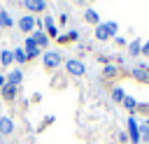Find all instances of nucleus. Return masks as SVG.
I'll list each match as a JSON object with an SVG mask.
<instances>
[{"label": "nucleus", "instance_id": "5", "mask_svg": "<svg viewBox=\"0 0 149 144\" xmlns=\"http://www.w3.org/2000/svg\"><path fill=\"white\" fill-rule=\"evenodd\" d=\"M126 125H128V139H130V144H140V123H137V118L128 116Z\"/></svg>", "mask_w": 149, "mask_h": 144}, {"label": "nucleus", "instance_id": "10", "mask_svg": "<svg viewBox=\"0 0 149 144\" xmlns=\"http://www.w3.org/2000/svg\"><path fill=\"white\" fill-rule=\"evenodd\" d=\"M23 7H26L28 12H44V9H47V2H44V0H26Z\"/></svg>", "mask_w": 149, "mask_h": 144}, {"label": "nucleus", "instance_id": "14", "mask_svg": "<svg viewBox=\"0 0 149 144\" xmlns=\"http://www.w3.org/2000/svg\"><path fill=\"white\" fill-rule=\"evenodd\" d=\"M12 63H14V53H12L9 49H2V51H0V65H2V67H9Z\"/></svg>", "mask_w": 149, "mask_h": 144}, {"label": "nucleus", "instance_id": "3", "mask_svg": "<svg viewBox=\"0 0 149 144\" xmlns=\"http://www.w3.org/2000/svg\"><path fill=\"white\" fill-rule=\"evenodd\" d=\"M42 63H44L47 70H56V67L63 63V56H61L58 51H44V53H42Z\"/></svg>", "mask_w": 149, "mask_h": 144}, {"label": "nucleus", "instance_id": "24", "mask_svg": "<svg viewBox=\"0 0 149 144\" xmlns=\"http://www.w3.org/2000/svg\"><path fill=\"white\" fill-rule=\"evenodd\" d=\"M142 56L149 58V42H142Z\"/></svg>", "mask_w": 149, "mask_h": 144}, {"label": "nucleus", "instance_id": "18", "mask_svg": "<svg viewBox=\"0 0 149 144\" xmlns=\"http://www.w3.org/2000/svg\"><path fill=\"white\" fill-rule=\"evenodd\" d=\"M121 105H123V107H126V109H128V111H130V116H133V114H135V111H137V100H135V98H130V95H126V98H123V102H121Z\"/></svg>", "mask_w": 149, "mask_h": 144}, {"label": "nucleus", "instance_id": "25", "mask_svg": "<svg viewBox=\"0 0 149 144\" xmlns=\"http://www.w3.org/2000/svg\"><path fill=\"white\" fill-rule=\"evenodd\" d=\"M114 39H116V44H121V46H126V44H128V42H126V39H123V37H119V35H116V37H114Z\"/></svg>", "mask_w": 149, "mask_h": 144}, {"label": "nucleus", "instance_id": "20", "mask_svg": "<svg viewBox=\"0 0 149 144\" xmlns=\"http://www.w3.org/2000/svg\"><path fill=\"white\" fill-rule=\"evenodd\" d=\"M74 39H79V33H77V30H70L68 35H58V42H61V44H65V42H74Z\"/></svg>", "mask_w": 149, "mask_h": 144}, {"label": "nucleus", "instance_id": "22", "mask_svg": "<svg viewBox=\"0 0 149 144\" xmlns=\"http://www.w3.org/2000/svg\"><path fill=\"white\" fill-rule=\"evenodd\" d=\"M140 139H144V142L149 144V125H147V123L140 125Z\"/></svg>", "mask_w": 149, "mask_h": 144}, {"label": "nucleus", "instance_id": "19", "mask_svg": "<svg viewBox=\"0 0 149 144\" xmlns=\"http://www.w3.org/2000/svg\"><path fill=\"white\" fill-rule=\"evenodd\" d=\"M123 98H126V91H123L121 86H114V88H112V100L121 105V102H123Z\"/></svg>", "mask_w": 149, "mask_h": 144}, {"label": "nucleus", "instance_id": "28", "mask_svg": "<svg viewBox=\"0 0 149 144\" xmlns=\"http://www.w3.org/2000/svg\"><path fill=\"white\" fill-rule=\"evenodd\" d=\"M144 123H147V125H149V118H147V121H144Z\"/></svg>", "mask_w": 149, "mask_h": 144}, {"label": "nucleus", "instance_id": "4", "mask_svg": "<svg viewBox=\"0 0 149 144\" xmlns=\"http://www.w3.org/2000/svg\"><path fill=\"white\" fill-rule=\"evenodd\" d=\"M65 70H68V74H72V77H84V74H86V65H84L81 60H77V58L65 60Z\"/></svg>", "mask_w": 149, "mask_h": 144}, {"label": "nucleus", "instance_id": "8", "mask_svg": "<svg viewBox=\"0 0 149 144\" xmlns=\"http://www.w3.org/2000/svg\"><path fill=\"white\" fill-rule=\"evenodd\" d=\"M30 37L35 39V44H37L40 49H47V46H49V35H47L44 30H35V33H33Z\"/></svg>", "mask_w": 149, "mask_h": 144}, {"label": "nucleus", "instance_id": "1", "mask_svg": "<svg viewBox=\"0 0 149 144\" xmlns=\"http://www.w3.org/2000/svg\"><path fill=\"white\" fill-rule=\"evenodd\" d=\"M116 30H119V26H116L114 21L98 23V26H95V39H100V42H107V39L116 37Z\"/></svg>", "mask_w": 149, "mask_h": 144}, {"label": "nucleus", "instance_id": "15", "mask_svg": "<svg viewBox=\"0 0 149 144\" xmlns=\"http://www.w3.org/2000/svg\"><path fill=\"white\" fill-rule=\"evenodd\" d=\"M23 81V72L21 70H12L9 74H7V84H12V86H19Z\"/></svg>", "mask_w": 149, "mask_h": 144}, {"label": "nucleus", "instance_id": "12", "mask_svg": "<svg viewBox=\"0 0 149 144\" xmlns=\"http://www.w3.org/2000/svg\"><path fill=\"white\" fill-rule=\"evenodd\" d=\"M84 21H86V23L98 26V23H100V14H98L95 9H91V7H88V9H84Z\"/></svg>", "mask_w": 149, "mask_h": 144}, {"label": "nucleus", "instance_id": "6", "mask_svg": "<svg viewBox=\"0 0 149 144\" xmlns=\"http://www.w3.org/2000/svg\"><path fill=\"white\" fill-rule=\"evenodd\" d=\"M42 26H44V33L49 35V39H58V28H56V21H54V16L51 14H47L44 19H42Z\"/></svg>", "mask_w": 149, "mask_h": 144}, {"label": "nucleus", "instance_id": "16", "mask_svg": "<svg viewBox=\"0 0 149 144\" xmlns=\"http://www.w3.org/2000/svg\"><path fill=\"white\" fill-rule=\"evenodd\" d=\"M12 26H14V19L9 16V12H7V9H0V28L7 30V28H12Z\"/></svg>", "mask_w": 149, "mask_h": 144}, {"label": "nucleus", "instance_id": "23", "mask_svg": "<svg viewBox=\"0 0 149 144\" xmlns=\"http://www.w3.org/2000/svg\"><path fill=\"white\" fill-rule=\"evenodd\" d=\"M114 74H116V67H114V65H107V67L102 70V77H114Z\"/></svg>", "mask_w": 149, "mask_h": 144}, {"label": "nucleus", "instance_id": "17", "mask_svg": "<svg viewBox=\"0 0 149 144\" xmlns=\"http://www.w3.org/2000/svg\"><path fill=\"white\" fill-rule=\"evenodd\" d=\"M140 53H142V42H140V39H133V42L128 44V56L135 58V56H140Z\"/></svg>", "mask_w": 149, "mask_h": 144}, {"label": "nucleus", "instance_id": "26", "mask_svg": "<svg viewBox=\"0 0 149 144\" xmlns=\"http://www.w3.org/2000/svg\"><path fill=\"white\" fill-rule=\"evenodd\" d=\"M5 84H7V77H5V74H0V91L5 88Z\"/></svg>", "mask_w": 149, "mask_h": 144}, {"label": "nucleus", "instance_id": "13", "mask_svg": "<svg viewBox=\"0 0 149 144\" xmlns=\"http://www.w3.org/2000/svg\"><path fill=\"white\" fill-rule=\"evenodd\" d=\"M0 93H2V98H5V100H14V98L19 95V86H12V84H5V88H2Z\"/></svg>", "mask_w": 149, "mask_h": 144}, {"label": "nucleus", "instance_id": "7", "mask_svg": "<svg viewBox=\"0 0 149 144\" xmlns=\"http://www.w3.org/2000/svg\"><path fill=\"white\" fill-rule=\"evenodd\" d=\"M23 51H26V58H28V60H33V58H37V56L42 53V49L35 44V39H33L30 35L26 37V46H23Z\"/></svg>", "mask_w": 149, "mask_h": 144}, {"label": "nucleus", "instance_id": "21", "mask_svg": "<svg viewBox=\"0 0 149 144\" xmlns=\"http://www.w3.org/2000/svg\"><path fill=\"white\" fill-rule=\"evenodd\" d=\"M12 53H14V60H16V63H19V65H21V63H26V60H28V58H26V51H23V46H19V49H14V51H12Z\"/></svg>", "mask_w": 149, "mask_h": 144}, {"label": "nucleus", "instance_id": "11", "mask_svg": "<svg viewBox=\"0 0 149 144\" xmlns=\"http://www.w3.org/2000/svg\"><path fill=\"white\" fill-rule=\"evenodd\" d=\"M14 132V121L9 116H0V135H12Z\"/></svg>", "mask_w": 149, "mask_h": 144}, {"label": "nucleus", "instance_id": "9", "mask_svg": "<svg viewBox=\"0 0 149 144\" xmlns=\"http://www.w3.org/2000/svg\"><path fill=\"white\" fill-rule=\"evenodd\" d=\"M133 77H135V79H142V81H147V79H149V65H147V63H140V65H135V67H133Z\"/></svg>", "mask_w": 149, "mask_h": 144}, {"label": "nucleus", "instance_id": "27", "mask_svg": "<svg viewBox=\"0 0 149 144\" xmlns=\"http://www.w3.org/2000/svg\"><path fill=\"white\" fill-rule=\"evenodd\" d=\"M119 139L121 142H128V132H119Z\"/></svg>", "mask_w": 149, "mask_h": 144}, {"label": "nucleus", "instance_id": "2", "mask_svg": "<svg viewBox=\"0 0 149 144\" xmlns=\"http://www.w3.org/2000/svg\"><path fill=\"white\" fill-rule=\"evenodd\" d=\"M16 26H19V30H21V33H26V35H28V33L40 30V28H42V21H40V19H35L33 14H26V16H21V19H19V23H16Z\"/></svg>", "mask_w": 149, "mask_h": 144}]
</instances>
